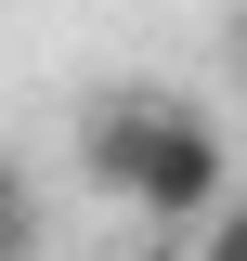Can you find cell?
<instances>
[{
  "label": "cell",
  "mask_w": 247,
  "mask_h": 261,
  "mask_svg": "<svg viewBox=\"0 0 247 261\" xmlns=\"http://www.w3.org/2000/svg\"><path fill=\"white\" fill-rule=\"evenodd\" d=\"M26 222H39V209H26V170L0 157V248H26Z\"/></svg>",
  "instance_id": "3"
},
{
  "label": "cell",
  "mask_w": 247,
  "mask_h": 261,
  "mask_svg": "<svg viewBox=\"0 0 247 261\" xmlns=\"http://www.w3.org/2000/svg\"><path fill=\"white\" fill-rule=\"evenodd\" d=\"M208 261H247V196L221 183V209H208Z\"/></svg>",
  "instance_id": "2"
},
{
  "label": "cell",
  "mask_w": 247,
  "mask_h": 261,
  "mask_svg": "<svg viewBox=\"0 0 247 261\" xmlns=\"http://www.w3.org/2000/svg\"><path fill=\"white\" fill-rule=\"evenodd\" d=\"M234 53H247V13H234Z\"/></svg>",
  "instance_id": "4"
},
{
  "label": "cell",
  "mask_w": 247,
  "mask_h": 261,
  "mask_svg": "<svg viewBox=\"0 0 247 261\" xmlns=\"http://www.w3.org/2000/svg\"><path fill=\"white\" fill-rule=\"evenodd\" d=\"M78 170H91L104 196H130L143 222H208L221 183H234V144H221L208 105H182V92H104L91 118H78Z\"/></svg>",
  "instance_id": "1"
}]
</instances>
